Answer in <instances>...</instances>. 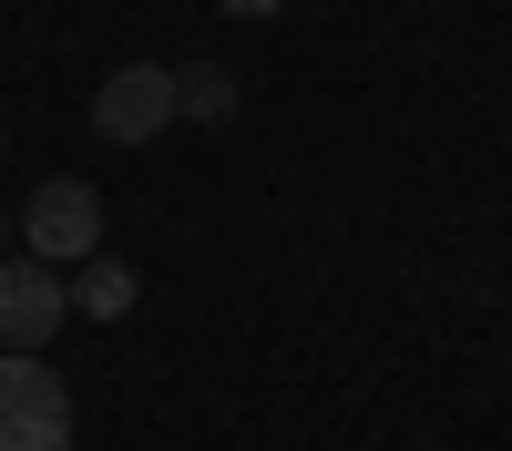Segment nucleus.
<instances>
[{
    "label": "nucleus",
    "instance_id": "0eeeda50",
    "mask_svg": "<svg viewBox=\"0 0 512 451\" xmlns=\"http://www.w3.org/2000/svg\"><path fill=\"white\" fill-rule=\"evenodd\" d=\"M216 11H226V21H277L287 0H216Z\"/></svg>",
    "mask_w": 512,
    "mask_h": 451
},
{
    "label": "nucleus",
    "instance_id": "f03ea898",
    "mask_svg": "<svg viewBox=\"0 0 512 451\" xmlns=\"http://www.w3.org/2000/svg\"><path fill=\"white\" fill-rule=\"evenodd\" d=\"M21 246L41 267H82V257H103V195L82 185V175H52L31 205H21Z\"/></svg>",
    "mask_w": 512,
    "mask_h": 451
},
{
    "label": "nucleus",
    "instance_id": "7ed1b4c3",
    "mask_svg": "<svg viewBox=\"0 0 512 451\" xmlns=\"http://www.w3.org/2000/svg\"><path fill=\"white\" fill-rule=\"evenodd\" d=\"M62 318H72V277H52L41 257H0V349L41 359Z\"/></svg>",
    "mask_w": 512,
    "mask_h": 451
},
{
    "label": "nucleus",
    "instance_id": "6e6552de",
    "mask_svg": "<svg viewBox=\"0 0 512 451\" xmlns=\"http://www.w3.org/2000/svg\"><path fill=\"white\" fill-rule=\"evenodd\" d=\"M0 246H11V216H0Z\"/></svg>",
    "mask_w": 512,
    "mask_h": 451
},
{
    "label": "nucleus",
    "instance_id": "39448f33",
    "mask_svg": "<svg viewBox=\"0 0 512 451\" xmlns=\"http://www.w3.org/2000/svg\"><path fill=\"white\" fill-rule=\"evenodd\" d=\"M134 298H144V277L123 267V257H82V277H72V318H93V328H103V318L134 308Z\"/></svg>",
    "mask_w": 512,
    "mask_h": 451
},
{
    "label": "nucleus",
    "instance_id": "20e7f679",
    "mask_svg": "<svg viewBox=\"0 0 512 451\" xmlns=\"http://www.w3.org/2000/svg\"><path fill=\"white\" fill-rule=\"evenodd\" d=\"M93 123H103V144H154L164 123H185V103H175V72H164V62H123V72H103Z\"/></svg>",
    "mask_w": 512,
    "mask_h": 451
},
{
    "label": "nucleus",
    "instance_id": "423d86ee",
    "mask_svg": "<svg viewBox=\"0 0 512 451\" xmlns=\"http://www.w3.org/2000/svg\"><path fill=\"white\" fill-rule=\"evenodd\" d=\"M175 103H185V123H226L236 113V72L226 62H185L175 72Z\"/></svg>",
    "mask_w": 512,
    "mask_h": 451
},
{
    "label": "nucleus",
    "instance_id": "f257e3e1",
    "mask_svg": "<svg viewBox=\"0 0 512 451\" xmlns=\"http://www.w3.org/2000/svg\"><path fill=\"white\" fill-rule=\"evenodd\" d=\"M0 451H72V390L52 359L0 349Z\"/></svg>",
    "mask_w": 512,
    "mask_h": 451
}]
</instances>
